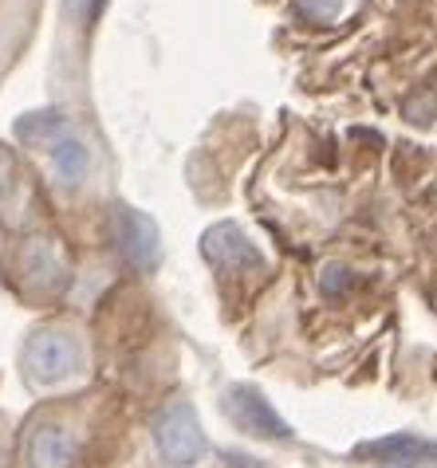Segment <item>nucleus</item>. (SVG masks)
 <instances>
[{"label": "nucleus", "instance_id": "7ed1b4c3", "mask_svg": "<svg viewBox=\"0 0 437 468\" xmlns=\"http://www.w3.org/2000/svg\"><path fill=\"white\" fill-rule=\"evenodd\" d=\"M201 252L213 268L221 271H264V256L261 249L244 237L233 220H221L201 237Z\"/></svg>", "mask_w": 437, "mask_h": 468}, {"label": "nucleus", "instance_id": "39448f33", "mask_svg": "<svg viewBox=\"0 0 437 468\" xmlns=\"http://www.w3.org/2000/svg\"><path fill=\"white\" fill-rule=\"evenodd\" d=\"M229 410H233V418L240 429H249V433H261V437H272V441H284L292 437V429L284 425V418L268 406V398L261 389L252 386H233L229 389Z\"/></svg>", "mask_w": 437, "mask_h": 468}, {"label": "nucleus", "instance_id": "f257e3e1", "mask_svg": "<svg viewBox=\"0 0 437 468\" xmlns=\"http://www.w3.org/2000/svg\"><path fill=\"white\" fill-rule=\"evenodd\" d=\"M154 441H158L162 461L174 464V468H189V464H197L205 457L201 421L186 401H174V406L162 413L158 425H154Z\"/></svg>", "mask_w": 437, "mask_h": 468}, {"label": "nucleus", "instance_id": "1a4fd4ad", "mask_svg": "<svg viewBox=\"0 0 437 468\" xmlns=\"http://www.w3.org/2000/svg\"><path fill=\"white\" fill-rule=\"evenodd\" d=\"M358 457H387V461H437V445L421 441L414 433H398V437H382L370 445H358Z\"/></svg>", "mask_w": 437, "mask_h": 468}, {"label": "nucleus", "instance_id": "20e7f679", "mask_svg": "<svg viewBox=\"0 0 437 468\" xmlns=\"http://www.w3.org/2000/svg\"><path fill=\"white\" fill-rule=\"evenodd\" d=\"M114 240H119L123 256L131 260L134 268H154L162 256V237H158V225L138 213V209H119L114 213Z\"/></svg>", "mask_w": 437, "mask_h": 468}, {"label": "nucleus", "instance_id": "423d86ee", "mask_svg": "<svg viewBox=\"0 0 437 468\" xmlns=\"http://www.w3.org/2000/svg\"><path fill=\"white\" fill-rule=\"evenodd\" d=\"M20 276L40 292H56L68 283V264H63V252L56 249V240L48 237H36L24 244L20 252Z\"/></svg>", "mask_w": 437, "mask_h": 468}, {"label": "nucleus", "instance_id": "6e6552de", "mask_svg": "<svg viewBox=\"0 0 437 468\" xmlns=\"http://www.w3.org/2000/svg\"><path fill=\"white\" fill-rule=\"evenodd\" d=\"M48 154H51V170H56V177L63 186H80L87 177V170H91V150H87L75 134H59L48 146Z\"/></svg>", "mask_w": 437, "mask_h": 468}, {"label": "nucleus", "instance_id": "f03ea898", "mask_svg": "<svg viewBox=\"0 0 437 468\" xmlns=\"http://www.w3.org/2000/svg\"><path fill=\"white\" fill-rule=\"evenodd\" d=\"M24 367L36 382H63L68 374L80 370V346H75L71 335L63 331H40L28 343V355H24Z\"/></svg>", "mask_w": 437, "mask_h": 468}, {"label": "nucleus", "instance_id": "f8f14e48", "mask_svg": "<svg viewBox=\"0 0 437 468\" xmlns=\"http://www.w3.org/2000/svg\"><path fill=\"white\" fill-rule=\"evenodd\" d=\"M339 8H343V0H295V12H300L304 20H315V24L336 20Z\"/></svg>", "mask_w": 437, "mask_h": 468}, {"label": "nucleus", "instance_id": "0eeeda50", "mask_svg": "<svg viewBox=\"0 0 437 468\" xmlns=\"http://www.w3.org/2000/svg\"><path fill=\"white\" fill-rule=\"evenodd\" d=\"M32 468H71L75 464V437L63 425H40L28 441Z\"/></svg>", "mask_w": 437, "mask_h": 468}, {"label": "nucleus", "instance_id": "9d476101", "mask_svg": "<svg viewBox=\"0 0 437 468\" xmlns=\"http://www.w3.org/2000/svg\"><path fill=\"white\" fill-rule=\"evenodd\" d=\"M59 134H68V119L59 111H40V114H24L16 122V138L28 146H51Z\"/></svg>", "mask_w": 437, "mask_h": 468}, {"label": "nucleus", "instance_id": "4468645a", "mask_svg": "<svg viewBox=\"0 0 437 468\" xmlns=\"http://www.w3.org/2000/svg\"><path fill=\"white\" fill-rule=\"evenodd\" d=\"M8 189H12V158L0 150V197H5Z\"/></svg>", "mask_w": 437, "mask_h": 468}, {"label": "nucleus", "instance_id": "9b49d317", "mask_svg": "<svg viewBox=\"0 0 437 468\" xmlns=\"http://www.w3.org/2000/svg\"><path fill=\"white\" fill-rule=\"evenodd\" d=\"M351 283H355V271L346 264H327L324 276H319V288H324L327 299H339L346 288H351Z\"/></svg>", "mask_w": 437, "mask_h": 468}, {"label": "nucleus", "instance_id": "ddd939ff", "mask_svg": "<svg viewBox=\"0 0 437 468\" xmlns=\"http://www.w3.org/2000/svg\"><path fill=\"white\" fill-rule=\"evenodd\" d=\"M102 5H107V0H68V12L87 28V24H95V16L102 12Z\"/></svg>", "mask_w": 437, "mask_h": 468}]
</instances>
